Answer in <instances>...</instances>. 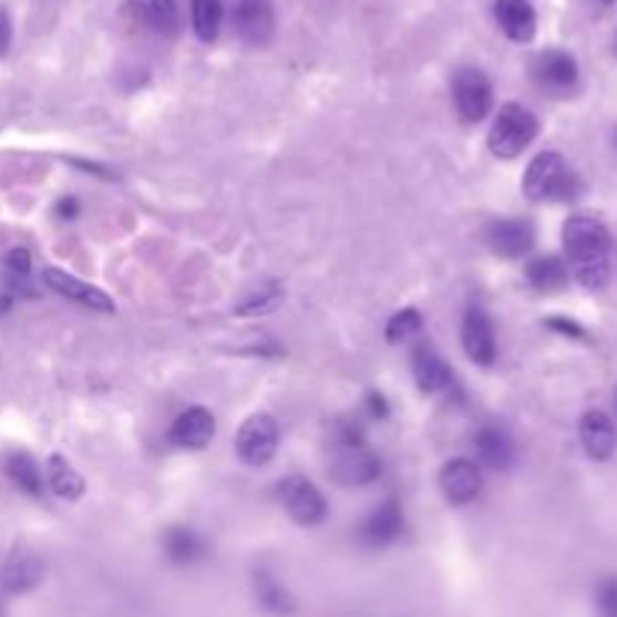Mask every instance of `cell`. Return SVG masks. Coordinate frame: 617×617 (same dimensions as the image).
Wrapping results in <instances>:
<instances>
[{
    "instance_id": "obj_12",
    "label": "cell",
    "mask_w": 617,
    "mask_h": 617,
    "mask_svg": "<svg viewBox=\"0 0 617 617\" xmlns=\"http://www.w3.org/2000/svg\"><path fill=\"white\" fill-rule=\"evenodd\" d=\"M485 241L503 259H518L531 254L533 226L527 220H497L485 229Z\"/></svg>"
},
{
    "instance_id": "obj_28",
    "label": "cell",
    "mask_w": 617,
    "mask_h": 617,
    "mask_svg": "<svg viewBox=\"0 0 617 617\" xmlns=\"http://www.w3.org/2000/svg\"><path fill=\"white\" fill-rule=\"evenodd\" d=\"M599 606L608 615H617V578L603 582V587H599Z\"/></svg>"
},
{
    "instance_id": "obj_6",
    "label": "cell",
    "mask_w": 617,
    "mask_h": 617,
    "mask_svg": "<svg viewBox=\"0 0 617 617\" xmlns=\"http://www.w3.org/2000/svg\"><path fill=\"white\" fill-rule=\"evenodd\" d=\"M452 96H455L457 115L464 117L467 124H480L482 117L489 115L494 106V91H491L489 75L482 70H461L452 82Z\"/></svg>"
},
{
    "instance_id": "obj_2",
    "label": "cell",
    "mask_w": 617,
    "mask_h": 617,
    "mask_svg": "<svg viewBox=\"0 0 617 617\" xmlns=\"http://www.w3.org/2000/svg\"><path fill=\"white\" fill-rule=\"evenodd\" d=\"M524 196L533 203H543V199H573L578 193V182L569 172L566 161L557 151H543L536 154L524 172Z\"/></svg>"
},
{
    "instance_id": "obj_33",
    "label": "cell",
    "mask_w": 617,
    "mask_h": 617,
    "mask_svg": "<svg viewBox=\"0 0 617 617\" xmlns=\"http://www.w3.org/2000/svg\"><path fill=\"white\" fill-rule=\"evenodd\" d=\"M61 214H64V217H73V214H75V199H66V203H61Z\"/></svg>"
},
{
    "instance_id": "obj_27",
    "label": "cell",
    "mask_w": 617,
    "mask_h": 617,
    "mask_svg": "<svg viewBox=\"0 0 617 617\" xmlns=\"http://www.w3.org/2000/svg\"><path fill=\"white\" fill-rule=\"evenodd\" d=\"M422 329V313L413 308L401 310V313H394L389 326H385V338L392 343H404L407 338H413L415 331Z\"/></svg>"
},
{
    "instance_id": "obj_9",
    "label": "cell",
    "mask_w": 617,
    "mask_h": 617,
    "mask_svg": "<svg viewBox=\"0 0 617 617\" xmlns=\"http://www.w3.org/2000/svg\"><path fill=\"white\" fill-rule=\"evenodd\" d=\"M440 489L446 494L449 503L464 506V503L476 501L482 491V470L470 461V457H455L449 461L443 473H440Z\"/></svg>"
},
{
    "instance_id": "obj_25",
    "label": "cell",
    "mask_w": 617,
    "mask_h": 617,
    "mask_svg": "<svg viewBox=\"0 0 617 617\" xmlns=\"http://www.w3.org/2000/svg\"><path fill=\"white\" fill-rule=\"evenodd\" d=\"M163 548H166V554H169L175 564H191L193 557L199 554V539H196L191 531H184V527H172V531L166 533Z\"/></svg>"
},
{
    "instance_id": "obj_23",
    "label": "cell",
    "mask_w": 617,
    "mask_h": 617,
    "mask_svg": "<svg viewBox=\"0 0 617 617\" xmlns=\"http://www.w3.org/2000/svg\"><path fill=\"white\" fill-rule=\"evenodd\" d=\"M3 470H7V476H10L19 489L28 491L31 497H40V494H43V473H40V467H37V461H33L31 455L16 452V455L7 457Z\"/></svg>"
},
{
    "instance_id": "obj_11",
    "label": "cell",
    "mask_w": 617,
    "mask_h": 617,
    "mask_svg": "<svg viewBox=\"0 0 617 617\" xmlns=\"http://www.w3.org/2000/svg\"><path fill=\"white\" fill-rule=\"evenodd\" d=\"M233 22L238 37L247 43H268L275 33V12L268 0H238Z\"/></svg>"
},
{
    "instance_id": "obj_18",
    "label": "cell",
    "mask_w": 617,
    "mask_h": 617,
    "mask_svg": "<svg viewBox=\"0 0 617 617\" xmlns=\"http://www.w3.org/2000/svg\"><path fill=\"white\" fill-rule=\"evenodd\" d=\"M401 531H404V512H401L398 501H385L383 506H377L364 518L362 539L368 545H385L394 543L401 536Z\"/></svg>"
},
{
    "instance_id": "obj_8",
    "label": "cell",
    "mask_w": 617,
    "mask_h": 617,
    "mask_svg": "<svg viewBox=\"0 0 617 617\" xmlns=\"http://www.w3.org/2000/svg\"><path fill=\"white\" fill-rule=\"evenodd\" d=\"M461 343L470 362L491 364L497 359V341H494V326H491L489 313L482 308H473L464 313V326H461Z\"/></svg>"
},
{
    "instance_id": "obj_7",
    "label": "cell",
    "mask_w": 617,
    "mask_h": 617,
    "mask_svg": "<svg viewBox=\"0 0 617 617\" xmlns=\"http://www.w3.org/2000/svg\"><path fill=\"white\" fill-rule=\"evenodd\" d=\"M277 497L284 503V510L289 512V518L298 524H320L329 512L320 489L305 476H287L277 485Z\"/></svg>"
},
{
    "instance_id": "obj_32",
    "label": "cell",
    "mask_w": 617,
    "mask_h": 617,
    "mask_svg": "<svg viewBox=\"0 0 617 617\" xmlns=\"http://www.w3.org/2000/svg\"><path fill=\"white\" fill-rule=\"evenodd\" d=\"M368 401H371V413H373V415H385V401H383V394H371Z\"/></svg>"
},
{
    "instance_id": "obj_10",
    "label": "cell",
    "mask_w": 617,
    "mask_h": 617,
    "mask_svg": "<svg viewBox=\"0 0 617 617\" xmlns=\"http://www.w3.org/2000/svg\"><path fill=\"white\" fill-rule=\"evenodd\" d=\"M43 277H45V287L54 289L58 296L70 298V301H75V305H85V308L91 310H103V313H112V310H115L112 298H109L103 289L91 287V284H85V280H79V277L61 271V268H45Z\"/></svg>"
},
{
    "instance_id": "obj_19",
    "label": "cell",
    "mask_w": 617,
    "mask_h": 617,
    "mask_svg": "<svg viewBox=\"0 0 617 617\" xmlns=\"http://www.w3.org/2000/svg\"><path fill=\"white\" fill-rule=\"evenodd\" d=\"M476 455L482 457L485 467L506 470L515 457V446L503 428H482L476 434Z\"/></svg>"
},
{
    "instance_id": "obj_16",
    "label": "cell",
    "mask_w": 617,
    "mask_h": 617,
    "mask_svg": "<svg viewBox=\"0 0 617 617\" xmlns=\"http://www.w3.org/2000/svg\"><path fill=\"white\" fill-rule=\"evenodd\" d=\"M413 373L415 383H419V389L425 394H443L455 385L452 368L434 350H428V347H419L413 352Z\"/></svg>"
},
{
    "instance_id": "obj_15",
    "label": "cell",
    "mask_w": 617,
    "mask_h": 617,
    "mask_svg": "<svg viewBox=\"0 0 617 617\" xmlns=\"http://www.w3.org/2000/svg\"><path fill=\"white\" fill-rule=\"evenodd\" d=\"M214 436V415L203 407H191V410H184L178 419H175V425L169 431V440L175 446L182 449H203L212 443Z\"/></svg>"
},
{
    "instance_id": "obj_22",
    "label": "cell",
    "mask_w": 617,
    "mask_h": 617,
    "mask_svg": "<svg viewBox=\"0 0 617 617\" xmlns=\"http://www.w3.org/2000/svg\"><path fill=\"white\" fill-rule=\"evenodd\" d=\"M191 22L196 37L203 43L217 40L220 22H224V3L220 0H191Z\"/></svg>"
},
{
    "instance_id": "obj_1",
    "label": "cell",
    "mask_w": 617,
    "mask_h": 617,
    "mask_svg": "<svg viewBox=\"0 0 617 617\" xmlns=\"http://www.w3.org/2000/svg\"><path fill=\"white\" fill-rule=\"evenodd\" d=\"M380 457L364 443L362 428L341 422L335 425L329 449V476L341 485H368L380 476Z\"/></svg>"
},
{
    "instance_id": "obj_20",
    "label": "cell",
    "mask_w": 617,
    "mask_h": 617,
    "mask_svg": "<svg viewBox=\"0 0 617 617\" xmlns=\"http://www.w3.org/2000/svg\"><path fill=\"white\" fill-rule=\"evenodd\" d=\"M127 3L138 22L148 24L151 31L172 33L178 28V3L175 0H127Z\"/></svg>"
},
{
    "instance_id": "obj_34",
    "label": "cell",
    "mask_w": 617,
    "mask_h": 617,
    "mask_svg": "<svg viewBox=\"0 0 617 617\" xmlns=\"http://www.w3.org/2000/svg\"><path fill=\"white\" fill-rule=\"evenodd\" d=\"M599 3H611V0H599Z\"/></svg>"
},
{
    "instance_id": "obj_17",
    "label": "cell",
    "mask_w": 617,
    "mask_h": 617,
    "mask_svg": "<svg viewBox=\"0 0 617 617\" xmlns=\"http://www.w3.org/2000/svg\"><path fill=\"white\" fill-rule=\"evenodd\" d=\"M533 75L545 88H573L578 82V64L569 52L552 49V52H543L533 61Z\"/></svg>"
},
{
    "instance_id": "obj_24",
    "label": "cell",
    "mask_w": 617,
    "mask_h": 617,
    "mask_svg": "<svg viewBox=\"0 0 617 617\" xmlns=\"http://www.w3.org/2000/svg\"><path fill=\"white\" fill-rule=\"evenodd\" d=\"M49 482H52L54 494L64 497V501H79L82 491H85V480L61 455L49 457Z\"/></svg>"
},
{
    "instance_id": "obj_14",
    "label": "cell",
    "mask_w": 617,
    "mask_h": 617,
    "mask_svg": "<svg viewBox=\"0 0 617 617\" xmlns=\"http://www.w3.org/2000/svg\"><path fill=\"white\" fill-rule=\"evenodd\" d=\"M582 446L594 461H608L617 449V428L603 410H590L582 419Z\"/></svg>"
},
{
    "instance_id": "obj_31",
    "label": "cell",
    "mask_w": 617,
    "mask_h": 617,
    "mask_svg": "<svg viewBox=\"0 0 617 617\" xmlns=\"http://www.w3.org/2000/svg\"><path fill=\"white\" fill-rule=\"evenodd\" d=\"M545 326H552V329L564 331V335H573V338H585V331L578 322H569V320H561V317H552V320H545Z\"/></svg>"
},
{
    "instance_id": "obj_30",
    "label": "cell",
    "mask_w": 617,
    "mask_h": 617,
    "mask_svg": "<svg viewBox=\"0 0 617 617\" xmlns=\"http://www.w3.org/2000/svg\"><path fill=\"white\" fill-rule=\"evenodd\" d=\"M10 40H12V24L7 10H0V58L10 52Z\"/></svg>"
},
{
    "instance_id": "obj_21",
    "label": "cell",
    "mask_w": 617,
    "mask_h": 617,
    "mask_svg": "<svg viewBox=\"0 0 617 617\" xmlns=\"http://www.w3.org/2000/svg\"><path fill=\"white\" fill-rule=\"evenodd\" d=\"M527 284L539 292H557L566 284V266L557 256H536L524 268Z\"/></svg>"
},
{
    "instance_id": "obj_13",
    "label": "cell",
    "mask_w": 617,
    "mask_h": 617,
    "mask_svg": "<svg viewBox=\"0 0 617 617\" xmlns=\"http://www.w3.org/2000/svg\"><path fill=\"white\" fill-rule=\"evenodd\" d=\"M494 16L512 43H531L536 33V12L531 0H494Z\"/></svg>"
},
{
    "instance_id": "obj_4",
    "label": "cell",
    "mask_w": 617,
    "mask_h": 617,
    "mask_svg": "<svg viewBox=\"0 0 617 617\" xmlns=\"http://www.w3.org/2000/svg\"><path fill=\"white\" fill-rule=\"evenodd\" d=\"M564 250L575 268L596 266V263H608L611 238L596 217L575 214L564 224Z\"/></svg>"
},
{
    "instance_id": "obj_3",
    "label": "cell",
    "mask_w": 617,
    "mask_h": 617,
    "mask_svg": "<svg viewBox=\"0 0 617 617\" xmlns=\"http://www.w3.org/2000/svg\"><path fill=\"white\" fill-rule=\"evenodd\" d=\"M536 130H539V124H536L531 109L518 106V103H506V106H501L497 117H494V124H491V154L501 157V161L518 157L533 138H536Z\"/></svg>"
},
{
    "instance_id": "obj_29",
    "label": "cell",
    "mask_w": 617,
    "mask_h": 617,
    "mask_svg": "<svg viewBox=\"0 0 617 617\" xmlns=\"http://www.w3.org/2000/svg\"><path fill=\"white\" fill-rule=\"evenodd\" d=\"M7 268H10L12 275L24 277L31 271V254L22 250V247H19V250H10V254H7Z\"/></svg>"
},
{
    "instance_id": "obj_5",
    "label": "cell",
    "mask_w": 617,
    "mask_h": 617,
    "mask_svg": "<svg viewBox=\"0 0 617 617\" xmlns=\"http://www.w3.org/2000/svg\"><path fill=\"white\" fill-rule=\"evenodd\" d=\"M277 440H280V431H277L275 415L256 413L250 419H245V425L238 428L235 452L250 467H263V464H268L275 457Z\"/></svg>"
},
{
    "instance_id": "obj_26",
    "label": "cell",
    "mask_w": 617,
    "mask_h": 617,
    "mask_svg": "<svg viewBox=\"0 0 617 617\" xmlns=\"http://www.w3.org/2000/svg\"><path fill=\"white\" fill-rule=\"evenodd\" d=\"M40 575H43V564L40 561H33V557H19L16 564H10L7 575H3V582L7 587L12 590H28L40 582Z\"/></svg>"
}]
</instances>
